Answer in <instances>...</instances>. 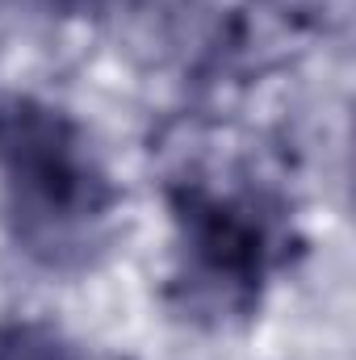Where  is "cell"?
Segmentation results:
<instances>
[{
    "label": "cell",
    "mask_w": 356,
    "mask_h": 360,
    "mask_svg": "<svg viewBox=\"0 0 356 360\" xmlns=\"http://www.w3.org/2000/svg\"><path fill=\"white\" fill-rule=\"evenodd\" d=\"M0 360H96L68 327L38 314L0 319Z\"/></svg>",
    "instance_id": "3"
},
{
    "label": "cell",
    "mask_w": 356,
    "mask_h": 360,
    "mask_svg": "<svg viewBox=\"0 0 356 360\" xmlns=\"http://www.w3.org/2000/svg\"><path fill=\"white\" fill-rule=\"evenodd\" d=\"M164 306L197 331L256 323L306 239L281 184L248 168H184L164 188Z\"/></svg>",
    "instance_id": "1"
},
{
    "label": "cell",
    "mask_w": 356,
    "mask_h": 360,
    "mask_svg": "<svg viewBox=\"0 0 356 360\" xmlns=\"http://www.w3.org/2000/svg\"><path fill=\"white\" fill-rule=\"evenodd\" d=\"M21 8H30V13H42V17H92V13H101L109 0H17Z\"/></svg>",
    "instance_id": "4"
},
{
    "label": "cell",
    "mask_w": 356,
    "mask_h": 360,
    "mask_svg": "<svg viewBox=\"0 0 356 360\" xmlns=\"http://www.w3.org/2000/svg\"><path fill=\"white\" fill-rule=\"evenodd\" d=\"M126 193L89 122L25 89H0V226L51 276L96 272L122 243Z\"/></svg>",
    "instance_id": "2"
}]
</instances>
